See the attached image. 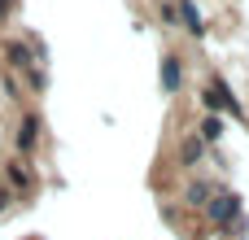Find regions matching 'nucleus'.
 <instances>
[{
    "label": "nucleus",
    "instance_id": "obj_1",
    "mask_svg": "<svg viewBox=\"0 0 249 240\" xmlns=\"http://www.w3.org/2000/svg\"><path fill=\"white\" fill-rule=\"evenodd\" d=\"M206 214H210V223L214 227H236L241 219H245V201H241V192H232V188H214V197L206 201Z\"/></svg>",
    "mask_w": 249,
    "mask_h": 240
},
{
    "label": "nucleus",
    "instance_id": "obj_2",
    "mask_svg": "<svg viewBox=\"0 0 249 240\" xmlns=\"http://www.w3.org/2000/svg\"><path fill=\"white\" fill-rule=\"evenodd\" d=\"M201 105H206V114H228V118H249L245 114V105L236 101V92L214 74L206 87H201Z\"/></svg>",
    "mask_w": 249,
    "mask_h": 240
},
{
    "label": "nucleus",
    "instance_id": "obj_3",
    "mask_svg": "<svg viewBox=\"0 0 249 240\" xmlns=\"http://www.w3.org/2000/svg\"><path fill=\"white\" fill-rule=\"evenodd\" d=\"M158 83H162L166 96H179V87H184V61H179L175 52L162 57V66H158Z\"/></svg>",
    "mask_w": 249,
    "mask_h": 240
},
{
    "label": "nucleus",
    "instance_id": "obj_4",
    "mask_svg": "<svg viewBox=\"0 0 249 240\" xmlns=\"http://www.w3.org/2000/svg\"><path fill=\"white\" fill-rule=\"evenodd\" d=\"M175 22H184V31L193 39H206V17H201L197 0H175Z\"/></svg>",
    "mask_w": 249,
    "mask_h": 240
},
{
    "label": "nucleus",
    "instance_id": "obj_5",
    "mask_svg": "<svg viewBox=\"0 0 249 240\" xmlns=\"http://www.w3.org/2000/svg\"><path fill=\"white\" fill-rule=\"evenodd\" d=\"M35 149H39V118H35V114H26V118L18 122V153H22V157H31Z\"/></svg>",
    "mask_w": 249,
    "mask_h": 240
},
{
    "label": "nucleus",
    "instance_id": "obj_6",
    "mask_svg": "<svg viewBox=\"0 0 249 240\" xmlns=\"http://www.w3.org/2000/svg\"><path fill=\"white\" fill-rule=\"evenodd\" d=\"M223 136H228L223 114H206V118H201V127H197V140H201V144H219Z\"/></svg>",
    "mask_w": 249,
    "mask_h": 240
},
{
    "label": "nucleus",
    "instance_id": "obj_7",
    "mask_svg": "<svg viewBox=\"0 0 249 240\" xmlns=\"http://www.w3.org/2000/svg\"><path fill=\"white\" fill-rule=\"evenodd\" d=\"M210 197H214V184H210V179H193L188 192H184V206H188V210H206Z\"/></svg>",
    "mask_w": 249,
    "mask_h": 240
},
{
    "label": "nucleus",
    "instance_id": "obj_8",
    "mask_svg": "<svg viewBox=\"0 0 249 240\" xmlns=\"http://www.w3.org/2000/svg\"><path fill=\"white\" fill-rule=\"evenodd\" d=\"M4 57H9L13 70H31V48H26V44H13V39H9V44H4Z\"/></svg>",
    "mask_w": 249,
    "mask_h": 240
},
{
    "label": "nucleus",
    "instance_id": "obj_9",
    "mask_svg": "<svg viewBox=\"0 0 249 240\" xmlns=\"http://www.w3.org/2000/svg\"><path fill=\"white\" fill-rule=\"evenodd\" d=\"M179 157H184V162H188V166H197V162H201V157H206V144H201V140H197V136H188V140H184V144H179Z\"/></svg>",
    "mask_w": 249,
    "mask_h": 240
},
{
    "label": "nucleus",
    "instance_id": "obj_10",
    "mask_svg": "<svg viewBox=\"0 0 249 240\" xmlns=\"http://www.w3.org/2000/svg\"><path fill=\"white\" fill-rule=\"evenodd\" d=\"M9 179H13V188H31L35 184V175L26 171V162H9V171H4Z\"/></svg>",
    "mask_w": 249,
    "mask_h": 240
},
{
    "label": "nucleus",
    "instance_id": "obj_11",
    "mask_svg": "<svg viewBox=\"0 0 249 240\" xmlns=\"http://www.w3.org/2000/svg\"><path fill=\"white\" fill-rule=\"evenodd\" d=\"M22 240H39V236H22Z\"/></svg>",
    "mask_w": 249,
    "mask_h": 240
}]
</instances>
